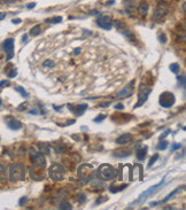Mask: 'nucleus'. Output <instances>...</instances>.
I'll return each instance as SVG.
<instances>
[{
    "label": "nucleus",
    "instance_id": "f257e3e1",
    "mask_svg": "<svg viewBox=\"0 0 186 210\" xmlns=\"http://www.w3.org/2000/svg\"><path fill=\"white\" fill-rule=\"evenodd\" d=\"M25 179V166L22 163H12L9 165V180L20 181Z\"/></svg>",
    "mask_w": 186,
    "mask_h": 210
},
{
    "label": "nucleus",
    "instance_id": "49530a36",
    "mask_svg": "<svg viewBox=\"0 0 186 210\" xmlns=\"http://www.w3.org/2000/svg\"><path fill=\"white\" fill-rule=\"evenodd\" d=\"M35 7H36V4H35V2H31V4L28 5V8H29V9H31V8H35Z\"/></svg>",
    "mask_w": 186,
    "mask_h": 210
},
{
    "label": "nucleus",
    "instance_id": "ddd939ff",
    "mask_svg": "<svg viewBox=\"0 0 186 210\" xmlns=\"http://www.w3.org/2000/svg\"><path fill=\"white\" fill-rule=\"evenodd\" d=\"M68 109L74 114V115H77V116H81L85 113V110L87 109V105L83 104V105H78V106H74V105H68Z\"/></svg>",
    "mask_w": 186,
    "mask_h": 210
},
{
    "label": "nucleus",
    "instance_id": "09e8293b",
    "mask_svg": "<svg viewBox=\"0 0 186 210\" xmlns=\"http://www.w3.org/2000/svg\"><path fill=\"white\" fill-rule=\"evenodd\" d=\"M112 4H114V0H109V1H107V2H106V5H108V6H110Z\"/></svg>",
    "mask_w": 186,
    "mask_h": 210
},
{
    "label": "nucleus",
    "instance_id": "2f4dec72",
    "mask_svg": "<svg viewBox=\"0 0 186 210\" xmlns=\"http://www.w3.org/2000/svg\"><path fill=\"white\" fill-rule=\"evenodd\" d=\"M167 147H168V143L167 141H161V143H159V146H157V148L160 150H164Z\"/></svg>",
    "mask_w": 186,
    "mask_h": 210
},
{
    "label": "nucleus",
    "instance_id": "4c0bfd02",
    "mask_svg": "<svg viewBox=\"0 0 186 210\" xmlns=\"http://www.w3.org/2000/svg\"><path fill=\"white\" fill-rule=\"evenodd\" d=\"M107 199H108V197H106V196H100V199L96 201V204H100V203H102L104 201H106Z\"/></svg>",
    "mask_w": 186,
    "mask_h": 210
},
{
    "label": "nucleus",
    "instance_id": "aec40b11",
    "mask_svg": "<svg viewBox=\"0 0 186 210\" xmlns=\"http://www.w3.org/2000/svg\"><path fill=\"white\" fill-rule=\"evenodd\" d=\"M40 32H41L40 25H35V27L31 28V30H30V36H32V37H37V36L40 35Z\"/></svg>",
    "mask_w": 186,
    "mask_h": 210
},
{
    "label": "nucleus",
    "instance_id": "f704fd0d",
    "mask_svg": "<svg viewBox=\"0 0 186 210\" xmlns=\"http://www.w3.org/2000/svg\"><path fill=\"white\" fill-rule=\"evenodd\" d=\"M177 79H178L179 84H182V87H185V77L184 76H179V77H177Z\"/></svg>",
    "mask_w": 186,
    "mask_h": 210
},
{
    "label": "nucleus",
    "instance_id": "c9c22d12",
    "mask_svg": "<svg viewBox=\"0 0 186 210\" xmlns=\"http://www.w3.org/2000/svg\"><path fill=\"white\" fill-rule=\"evenodd\" d=\"M16 75H17V70H16V69L14 68V69H13V70H12V71L8 74V77H9V78H14Z\"/></svg>",
    "mask_w": 186,
    "mask_h": 210
},
{
    "label": "nucleus",
    "instance_id": "4468645a",
    "mask_svg": "<svg viewBox=\"0 0 186 210\" xmlns=\"http://www.w3.org/2000/svg\"><path fill=\"white\" fill-rule=\"evenodd\" d=\"M5 121H6L7 126L10 129V130H20V129L22 128V123H21L20 121L15 120L14 117H12V116L6 117Z\"/></svg>",
    "mask_w": 186,
    "mask_h": 210
},
{
    "label": "nucleus",
    "instance_id": "20e7f679",
    "mask_svg": "<svg viewBox=\"0 0 186 210\" xmlns=\"http://www.w3.org/2000/svg\"><path fill=\"white\" fill-rule=\"evenodd\" d=\"M94 169L92 168L91 164H87V163H84L82 164L79 168H78V177L79 179L83 180L84 183H89L92 180V178L94 177Z\"/></svg>",
    "mask_w": 186,
    "mask_h": 210
},
{
    "label": "nucleus",
    "instance_id": "4be33fe9",
    "mask_svg": "<svg viewBox=\"0 0 186 210\" xmlns=\"http://www.w3.org/2000/svg\"><path fill=\"white\" fill-rule=\"evenodd\" d=\"M39 148H40V152L43 153L44 152L45 154H48L50 153V145L47 143H39Z\"/></svg>",
    "mask_w": 186,
    "mask_h": 210
},
{
    "label": "nucleus",
    "instance_id": "37998d69",
    "mask_svg": "<svg viewBox=\"0 0 186 210\" xmlns=\"http://www.w3.org/2000/svg\"><path fill=\"white\" fill-rule=\"evenodd\" d=\"M115 109H124V106L122 105V104H117V105L115 106Z\"/></svg>",
    "mask_w": 186,
    "mask_h": 210
},
{
    "label": "nucleus",
    "instance_id": "f8f14e48",
    "mask_svg": "<svg viewBox=\"0 0 186 210\" xmlns=\"http://www.w3.org/2000/svg\"><path fill=\"white\" fill-rule=\"evenodd\" d=\"M163 181H164V178L159 184H156V185H154V186H152V187H149L147 191H145L144 193H142L140 194V196H139V199H138V201H142V200H145L148 195H152V194H155L156 193L157 191H159V187H161L162 186V184H163Z\"/></svg>",
    "mask_w": 186,
    "mask_h": 210
},
{
    "label": "nucleus",
    "instance_id": "9d476101",
    "mask_svg": "<svg viewBox=\"0 0 186 210\" xmlns=\"http://www.w3.org/2000/svg\"><path fill=\"white\" fill-rule=\"evenodd\" d=\"M134 85H136V79H132V81L129 83L123 90L119 91V93H117V98L123 99V98L131 97L132 93H133V91H134Z\"/></svg>",
    "mask_w": 186,
    "mask_h": 210
},
{
    "label": "nucleus",
    "instance_id": "b1692460",
    "mask_svg": "<svg viewBox=\"0 0 186 210\" xmlns=\"http://www.w3.org/2000/svg\"><path fill=\"white\" fill-rule=\"evenodd\" d=\"M73 208L71 207V204L69 202H67V201H64V202H61L59 204V209H61V210H70Z\"/></svg>",
    "mask_w": 186,
    "mask_h": 210
},
{
    "label": "nucleus",
    "instance_id": "a19ab883",
    "mask_svg": "<svg viewBox=\"0 0 186 210\" xmlns=\"http://www.w3.org/2000/svg\"><path fill=\"white\" fill-rule=\"evenodd\" d=\"M169 133H170V130H167V131H165V132L163 133V135H161V137H160V139L162 140V139H163V138H165V137L169 135Z\"/></svg>",
    "mask_w": 186,
    "mask_h": 210
},
{
    "label": "nucleus",
    "instance_id": "a878e982",
    "mask_svg": "<svg viewBox=\"0 0 186 210\" xmlns=\"http://www.w3.org/2000/svg\"><path fill=\"white\" fill-rule=\"evenodd\" d=\"M6 179V168L5 165L0 164V181Z\"/></svg>",
    "mask_w": 186,
    "mask_h": 210
},
{
    "label": "nucleus",
    "instance_id": "6ab92c4d",
    "mask_svg": "<svg viewBox=\"0 0 186 210\" xmlns=\"http://www.w3.org/2000/svg\"><path fill=\"white\" fill-rule=\"evenodd\" d=\"M134 4H136V0H124V6H125V10H127L129 14H131V12H132V8L134 7Z\"/></svg>",
    "mask_w": 186,
    "mask_h": 210
},
{
    "label": "nucleus",
    "instance_id": "9b49d317",
    "mask_svg": "<svg viewBox=\"0 0 186 210\" xmlns=\"http://www.w3.org/2000/svg\"><path fill=\"white\" fill-rule=\"evenodd\" d=\"M30 177L35 180H41L45 178L44 175V168H40V166H36V165H32L30 168Z\"/></svg>",
    "mask_w": 186,
    "mask_h": 210
},
{
    "label": "nucleus",
    "instance_id": "412c9836",
    "mask_svg": "<svg viewBox=\"0 0 186 210\" xmlns=\"http://www.w3.org/2000/svg\"><path fill=\"white\" fill-rule=\"evenodd\" d=\"M129 155H131V152H129V150H127V153H125V150H116L114 153V156H116V158H125Z\"/></svg>",
    "mask_w": 186,
    "mask_h": 210
},
{
    "label": "nucleus",
    "instance_id": "e433bc0d",
    "mask_svg": "<svg viewBox=\"0 0 186 210\" xmlns=\"http://www.w3.org/2000/svg\"><path fill=\"white\" fill-rule=\"evenodd\" d=\"M78 201L81 203H84L85 201H86V197H85V195L84 194H79L78 195Z\"/></svg>",
    "mask_w": 186,
    "mask_h": 210
},
{
    "label": "nucleus",
    "instance_id": "0eeeda50",
    "mask_svg": "<svg viewBox=\"0 0 186 210\" xmlns=\"http://www.w3.org/2000/svg\"><path fill=\"white\" fill-rule=\"evenodd\" d=\"M176 98L173 95V93L171 92H163L160 95V105L162 106L163 108H170L175 105Z\"/></svg>",
    "mask_w": 186,
    "mask_h": 210
},
{
    "label": "nucleus",
    "instance_id": "8fccbe9b",
    "mask_svg": "<svg viewBox=\"0 0 186 210\" xmlns=\"http://www.w3.org/2000/svg\"><path fill=\"white\" fill-rule=\"evenodd\" d=\"M29 114H33V115H36V114H37V110H36V109H32V110H30L29 112Z\"/></svg>",
    "mask_w": 186,
    "mask_h": 210
},
{
    "label": "nucleus",
    "instance_id": "a18cd8bd",
    "mask_svg": "<svg viewBox=\"0 0 186 210\" xmlns=\"http://www.w3.org/2000/svg\"><path fill=\"white\" fill-rule=\"evenodd\" d=\"M109 105H110V102H104V104H101V105H99V107L104 108V107H108Z\"/></svg>",
    "mask_w": 186,
    "mask_h": 210
},
{
    "label": "nucleus",
    "instance_id": "7c9ffc66",
    "mask_svg": "<svg viewBox=\"0 0 186 210\" xmlns=\"http://www.w3.org/2000/svg\"><path fill=\"white\" fill-rule=\"evenodd\" d=\"M106 117H107V115H104V114H101L100 116L96 117V118L93 120V122H94V123H100V122H102V121H104Z\"/></svg>",
    "mask_w": 186,
    "mask_h": 210
},
{
    "label": "nucleus",
    "instance_id": "c756f323",
    "mask_svg": "<svg viewBox=\"0 0 186 210\" xmlns=\"http://www.w3.org/2000/svg\"><path fill=\"white\" fill-rule=\"evenodd\" d=\"M16 91H17V92H20V93L22 94L23 98H28V93H27V91L24 90L23 87H21V86H17V87H16Z\"/></svg>",
    "mask_w": 186,
    "mask_h": 210
},
{
    "label": "nucleus",
    "instance_id": "5fc2aeb1",
    "mask_svg": "<svg viewBox=\"0 0 186 210\" xmlns=\"http://www.w3.org/2000/svg\"><path fill=\"white\" fill-rule=\"evenodd\" d=\"M22 40H23V41H24V40H27V36H23Z\"/></svg>",
    "mask_w": 186,
    "mask_h": 210
},
{
    "label": "nucleus",
    "instance_id": "79ce46f5",
    "mask_svg": "<svg viewBox=\"0 0 186 210\" xmlns=\"http://www.w3.org/2000/svg\"><path fill=\"white\" fill-rule=\"evenodd\" d=\"M21 22H22V20H21V18H14V20L12 21V23H14V24H20Z\"/></svg>",
    "mask_w": 186,
    "mask_h": 210
},
{
    "label": "nucleus",
    "instance_id": "de8ad7c7",
    "mask_svg": "<svg viewBox=\"0 0 186 210\" xmlns=\"http://www.w3.org/2000/svg\"><path fill=\"white\" fill-rule=\"evenodd\" d=\"M6 17V14L5 13H0V20H4Z\"/></svg>",
    "mask_w": 186,
    "mask_h": 210
},
{
    "label": "nucleus",
    "instance_id": "39448f33",
    "mask_svg": "<svg viewBox=\"0 0 186 210\" xmlns=\"http://www.w3.org/2000/svg\"><path fill=\"white\" fill-rule=\"evenodd\" d=\"M169 9H170V8H169V5H168L167 2H164V1H159L156 7H155V10H154V13H153V20H154L155 22H161L164 17L168 15Z\"/></svg>",
    "mask_w": 186,
    "mask_h": 210
},
{
    "label": "nucleus",
    "instance_id": "f03ea898",
    "mask_svg": "<svg viewBox=\"0 0 186 210\" xmlns=\"http://www.w3.org/2000/svg\"><path fill=\"white\" fill-rule=\"evenodd\" d=\"M98 177L104 181L112 180L116 177V170L110 164H101L98 169Z\"/></svg>",
    "mask_w": 186,
    "mask_h": 210
},
{
    "label": "nucleus",
    "instance_id": "1a4fd4ad",
    "mask_svg": "<svg viewBox=\"0 0 186 210\" xmlns=\"http://www.w3.org/2000/svg\"><path fill=\"white\" fill-rule=\"evenodd\" d=\"M2 48H4V52L7 54V59L6 60H12L13 56H14V39L13 38L6 39L2 43Z\"/></svg>",
    "mask_w": 186,
    "mask_h": 210
},
{
    "label": "nucleus",
    "instance_id": "7ed1b4c3",
    "mask_svg": "<svg viewBox=\"0 0 186 210\" xmlns=\"http://www.w3.org/2000/svg\"><path fill=\"white\" fill-rule=\"evenodd\" d=\"M67 173L66 168L60 163H53L50 168V177L54 181H61L64 179V176Z\"/></svg>",
    "mask_w": 186,
    "mask_h": 210
},
{
    "label": "nucleus",
    "instance_id": "dca6fc26",
    "mask_svg": "<svg viewBox=\"0 0 186 210\" xmlns=\"http://www.w3.org/2000/svg\"><path fill=\"white\" fill-rule=\"evenodd\" d=\"M132 139H133V137L131 133H124V135H119V138L116 139V143H119V145H124V143H129L132 141Z\"/></svg>",
    "mask_w": 186,
    "mask_h": 210
},
{
    "label": "nucleus",
    "instance_id": "6e6552de",
    "mask_svg": "<svg viewBox=\"0 0 186 210\" xmlns=\"http://www.w3.org/2000/svg\"><path fill=\"white\" fill-rule=\"evenodd\" d=\"M113 18L109 15H100L97 18L98 27H100L104 30H110L113 28Z\"/></svg>",
    "mask_w": 186,
    "mask_h": 210
},
{
    "label": "nucleus",
    "instance_id": "c03bdc74",
    "mask_svg": "<svg viewBox=\"0 0 186 210\" xmlns=\"http://www.w3.org/2000/svg\"><path fill=\"white\" fill-rule=\"evenodd\" d=\"M4 85H8L7 81H2V82H0V89H2V86H4Z\"/></svg>",
    "mask_w": 186,
    "mask_h": 210
},
{
    "label": "nucleus",
    "instance_id": "c85d7f7f",
    "mask_svg": "<svg viewBox=\"0 0 186 210\" xmlns=\"http://www.w3.org/2000/svg\"><path fill=\"white\" fill-rule=\"evenodd\" d=\"M157 160H159V154L156 153V154H154V155L150 158V161L148 162V168H150L152 165H153L154 163H155V162H156Z\"/></svg>",
    "mask_w": 186,
    "mask_h": 210
},
{
    "label": "nucleus",
    "instance_id": "58836bf2",
    "mask_svg": "<svg viewBox=\"0 0 186 210\" xmlns=\"http://www.w3.org/2000/svg\"><path fill=\"white\" fill-rule=\"evenodd\" d=\"M27 200H28V199H27L25 196H23V197H21V200H20V202H19V204H20L21 207H23V206H24V203L27 202Z\"/></svg>",
    "mask_w": 186,
    "mask_h": 210
},
{
    "label": "nucleus",
    "instance_id": "393cba45",
    "mask_svg": "<svg viewBox=\"0 0 186 210\" xmlns=\"http://www.w3.org/2000/svg\"><path fill=\"white\" fill-rule=\"evenodd\" d=\"M179 191H180V187H177L176 188V189H175V191H173V192H171V193H170V194L168 195V196H167V197H165V199H164L163 201H162V202H168V201H169V200H171L172 197H173V195L175 194H177V193H178Z\"/></svg>",
    "mask_w": 186,
    "mask_h": 210
},
{
    "label": "nucleus",
    "instance_id": "a211bd4d",
    "mask_svg": "<svg viewBox=\"0 0 186 210\" xmlns=\"http://www.w3.org/2000/svg\"><path fill=\"white\" fill-rule=\"evenodd\" d=\"M146 155H147V146H145V147H142L140 149H138L137 153H136V156H137V160H138V161L145 160Z\"/></svg>",
    "mask_w": 186,
    "mask_h": 210
},
{
    "label": "nucleus",
    "instance_id": "bb28decb",
    "mask_svg": "<svg viewBox=\"0 0 186 210\" xmlns=\"http://www.w3.org/2000/svg\"><path fill=\"white\" fill-rule=\"evenodd\" d=\"M61 21H62V17H61V16H55V17H53V18H46V20H45V23H47V22L60 23Z\"/></svg>",
    "mask_w": 186,
    "mask_h": 210
},
{
    "label": "nucleus",
    "instance_id": "3c124183",
    "mask_svg": "<svg viewBox=\"0 0 186 210\" xmlns=\"http://www.w3.org/2000/svg\"><path fill=\"white\" fill-rule=\"evenodd\" d=\"M78 53H81V48H76V50H75L74 54H78Z\"/></svg>",
    "mask_w": 186,
    "mask_h": 210
},
{
    "label": "nucleus",
    "instance_id": "cd10ccee",
    "mask_svg": "<svg viewBox=\"0 0 186 210\" xmlns=\"http://www.w3.org/2000/svg\"><path fill=\"white\" fill-rule=\"evenodd\" d=\"M170 70H171L173 74H178L179 70H180V67H179L178 63H171L170 64Z\"/></svg>",
    "mask_w": 186,
    "mask_h": 210
},
{
    "label": "nucleus",
    "instance_id": "ea45409f",
    "mask_svg": "<svg viewBox=\"0 0 186 210\" xmlns=\"http://www.w3.org/2000/svg\"><path fill=\"white\" fill-rule=\"evenodd\" d=\"M180 147H182V145H180V143H173V145H172V148H171V150L178 149V148H180Z\"/></svg>",
    "mask_w": 186,
    "mask_h": 210
},
{
    "label": "nucleus",
    "instance_id": "f3484780",
    "mask_svg": "<svg viewBox=\"0 0 186 210\" xmlns=\"http://www.w3.org/2000/svg\"><path fill=\"white\" fill-rule=\"evenodd\" d=\"M148 9H149L148 4H147L146 1H142V4L138 6V13L142 16H146L147 13H148Z\"/></svg>",
    "mask_w": 186,
    "mask_h": 210
},
{
    "label": "nucleus",
    "instance_id": "2eb2a0df",
    "mask_svg": "<svg viewBox=\"0 0 186 210\" xmlns=\"http://www.w3.org/2000/svg\"><path fill=\"white\" fill-rule=\"evenodd\" d=\"M150 92H152V89H149V90H145V92L142 93V91H139V97H138V102L134 106V108H138V107H140L142 106L145 102H146V100H147V98L148 95L150 94Z\"/></svg>",
    "mask_w": 186,
    "mask_h": 210
},
{
    "label": "nucleus",
    "instance_id": "473e14b6",
    "mask_svg": "<svg viewBox=\"0 0 186 210\" xmlns=\"http://www.w3.org/2000/svg\"><path fill=\"white\" fill-rule=\"evenodd\" d=\"M53 66H54V62H53L52 60H46L44 63H43V67H51L52 68Z\"/></svg>",
    "mask_w": 186,
    "mask_h": 210
},
{
    "label": "nucleus",
    "instance_id": "864d4df0",
    "mask_svg": "<svg viewBox=\"0 0 186 210\" xmlns=\"http://www.w3.org/2000/svg\"><path fill=\"white\" fill-rule=\"evenodd\" d=\"M2 2H8V1H14V0H1Z\"/></svg>",
    "mask_w": 186,
    "mask_h": 210
},
{
    "label": "nucleus",
    "instance_id": "603ef678",
    "mask_svg": "<svg viewBox=\"0 0 186 210\" xmlns=\"http://www.w3.org/2000/svg\"><path fill=\"white\" fill-rule=\"evenodd\" d=\"M159 204V202H150V206H156Z\"/></svg>",
    "mask_w": 186,
    "mask_h": 210
},
{
    "label": "nucleus",
    "instance_id": "72a5a7b5",
    "mask_svg": "<svg viewBox=\"0 0 186 210\" xmlns=\"http://www.w3.org/2000/svg\"><path fill=\"white\" fill-rule=\"evenodd\" d=\"M159 38H160V41H161L162 44H165V43H167V36H165V33H160Z\"/></svg>",
    "mask_w": 186,
    "mask_h": 210
},
{
    "label": "nucleus",
    "instance_id": "423d86ee",
    "mask_svg": "<svg viewBox=\"0 0 186 210\" xmlns=\"http://www.w3.org/2000/svg\"><path fill=\"white\" fill-rule=\"evenodd\" d=\"M30 154H31V161H32L33 165L40 166V168H44L45 169V166H46V160H45L44 154L41 152H39V150L33 149V148L31 149Z\"/></svg>",
    "mask_w": 186,
    "mask_h": 210
},
{
    "label": "nucleus",
    "instance_id": "5701e85b",
    "mask_svg": "<svg viewBox=\"0 0 186 210\" xmlns=\"http://www.w3.org/2000/svg\"><path fill=\"white\" fill-rule=\"evenodd\" d=\"M127 184H123V185H121V186H119V187H116V188L112 185V186L109 187V191H110L112 193H117V192H121V191H123L124 188H127Z\"/></svg>",
    "mask_w": 186,
    "mask_h": 210
},
{
    "label": "nucleus",
    "instance_id": "6e6d98bb",
    "mask_svg": "<svg viewBox=\"0 0 186 210\" xmlns=\"http://www.w3.org/2000/svg\"><path fill=\"white\" fill-rule=\"evenodd\" d=\"M0 105H1V100H0Z\"/></svg>",
    "mask_w": 186,
    "mask_h": 210
}]
</instances>
